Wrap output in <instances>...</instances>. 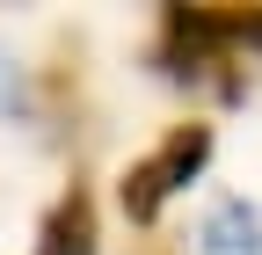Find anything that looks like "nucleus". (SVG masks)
<instances>
[{"instance_id": "nucleus-4", "label": "nucleus", "mask_w": 262, "mask_h": 255, "mask_svg": "<svg viewBox=\"0 0 262 255\" xmlns=\"http://www.w3.org/2000/svg\"><path fill=\"white\" fill-rule=\"evenodd\" d=\"M196 255H262V211L248 197L211 204V219L196 226Z\"/></svg>"}, {"instance_id": "nucleus-5", "label": "nucleus", "mask_w": 262, "mask_h": 255, "mask_svg": "<svg viewBox=\"0 0 262 255\" xmlns=\"http://www.w3.org/2000/svg\"><path fill=\"white\" fill-rule=\"evenodd\" d=\"M0 110H15V66H8V44H0Z\"/></svg>"}, {"instance_id": "nucleus-2", "label": "nucleus", "mask_w": 262, "mask_h": 255, "mask_svg": "<svg viewBox=\"0 0 262 255\" xmlns=\"http://www.w3.org/2000/svg\"><path fill=\"white\" fill-rule=\"evenodd\" d=\"M204 161H211V124H175V132L146 153V161L124 168V182H117L124 219H139V226H146V219H160V204H168L182 182L204 175Z\"/></svg>"}, {"instance_id": "nucleus-1", "label": "nucleus", "mask_w": 262, "mask_h": 255, "mask_svg": "<svg viewBox=\"0 0 262 255\" xmlns=\"http://www.w3.org/2000/svg\"><path fill=\"white\" fill-rule=\"evenodd\" d=\"M248 44H262V8H168L153 58H160V73L189 80V73H204L211 58L248 51Z\"/></svg>"}, {"instance_id": "nucleus-3", "label": "nucleus", "mask_w": 262, "mask_h": 255, "mask_svg": "<svg viewBox=\"0 0 262 255\" xmlns=\"http://www.w3.org/2000/svg\"><path fill=\"white\" fill-rule=\"evenodd\" d=\"M37 255H95V197H88L80 182L44 211V226H37Z\"/></svg>"}]
</instances>
